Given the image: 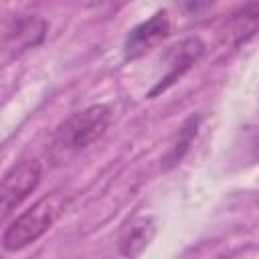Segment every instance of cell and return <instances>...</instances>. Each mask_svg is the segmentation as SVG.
Segmentation results:
<instances>
[{
	"label": "cell",
	"mask_w": 259,
	"mask_h": 259,
	"mask_svg": "<svg viewBox=\"0 0 259 259\" xmlns=\"http://www.w3.org/2000/svg\"><path fill=\"white\" fill-rule=\"evenodd\" d=\"M111 123V107L97 103L69 115L53 136V148L61 154H73L97 142Z\"/></svg>",
	"instance_id": "obj_2"
},
{
	"label": "cell",
	"mask_w": 259,
	"mask_h": 259,
	"mask_svg": "<svg viewBox=\"0 0 259 259\" xmlns=\"http://www.w3.org/2000/svg\"><path fill=\"white\" fill-rule=\"evenodd\" d=\"M156 235V223L152 217H140L134 219L119 237V253L125 257L140 255L154 239Z\"/></svg>",
	"instance_id": "obj_8"
},
{
	"label": "cell",
	"mask_w": 259,
	"mask_h": 259,
	"mask_svg": "<svg viewBox=\"0 0 259 259\" xmlns=\"http://www.w3.org/2000/svg\"><path fill=\"white\" fill-rule=\"evenodd\" d=\"M42 176L40 162L36 158H26L10 166L2 178L0 184V210L2 219H8V214L20 206L38 186Z\"/></svg>",
	"instance_id": "obj_3"
},
{
	"label": "cell",
	"mask_w": 259,
	"mask_h": 259,
	"mask_svg": "<svg viewBox=\"0 0 259 259\" xmlns=\"http://www.w3.org/2000/svg\"><path fill=\"white\" fill-rule=\"evenodd\" d=\"M196 127H198V117H194V115L188 117L186 123L182 125V130L178 132V138H176V142L172 144L168 156H166V164H168V166L180 162L182 156L188 152V148H190V144H192V140H194V136H196Z\"/></svg>",
	"instance_id": "obj_9"
},
{
	"label": "cell",
	"mask_w": 259,
	"mask_h": 259,
	"mask_svg": "<svg viewBox=\"0 0 259 259\" xmlns=\"http://www.w3.org/2000/svg\"><path fill=\"white\" fill-rule=\"evenodd\" d=\"M182 4H184V8H186V12L198 14V12L206 10L208 6H212L214 0H182Z\"/></svg>",
	"instance_id": "obj_10"
},
{
	"label": "cell",
	"mask_w": 259,
	"mask_h": 259,
	"mask_svg": "<svg viewBox=\"0 0 259 259\" xmlns=\"http://www.w3.org/2000/svg\"><path fill=\"white\" fill-rule=\"evenodd\" d=\"M103 2H107V0H85L87 6H97V4H103Z\"/></svg>",
	"instance_id": "obj_11"
},
{
	"label": "cell",
	"mask_w": 259,
	"mask_h": 259,
	"mask_svg": "<svg viewBox=\"0 0 259 259\" xmlns=\"http://www.w3.org/2000/svg\"><path fill=\"white\" fill-rule=\"evenodd\" d=\"M168 34H170V18L164 10H160L130 30L123 42V57L130 61L138 59L148 51H152L156 45H160Z\"/></svg>",
	"instance_id": "obj_5"
},
{
	"label": "cell",
	"mask_w": 259,
	"mask_h": 259,
	"mask_svg": "<svg viewBox=\"0 0 259 259\" xmlns=\"http://www.w3.org/2000/svg\"><path fill=\"white\" fill-rule=\"evenodd\" d=\"M204 53V45L200 38L192 36V38H186L182 40L180 45H176L170 53V67H168V73L164 75V79L150 91V97L158 95L160 91L168 89L178 77H182V73H186Z\"/></svg>",
	"instance_id": "obj_6"
},
{
	"label": "cell",
	"mask_w": 259,
	"mask_h": 259,
	"mask_svg": "<svg viewBox=\"0 0 259 259\" xmlns=\"http://www.w3.org/2000/svg\"><path fill=\"white\" fill-rule=\"evenodd\" d=\"M69 198L63 192H51L20 212L2 233L4 251H20L38 241L61 217Z\"/></svg>",
	"instance_id": "obj_1"
},
{
	"label": "cell",
	"mask_w": 259,
	"mask_h": 259,
	"mask_svg": "<svg viewBox=\"0 0 259 259\" xmlns=\"http://www.w3.org/2000/svg\"><path fill=\"white\" fill-rule=\"evenodd\" d=\"M257 32H259V0H251L231 14L227 24V34L233 47H241L249 42Z\"/></svg>",
	"instance_id": "obj_7"
},
{
	"label": "cell",
	"mask_w": 259,
	"mask_h": 259,
	"mask_svg": "<svg viewBox=\"0 0 259 259\" xmlns=\"http://www.w3.org/2000/svg\"><path fill=\"white\" fill-rule=\"evenodd\" d=\"M45 34H47L45 18H40L36 14L14 18L4 30V42H2L4 59L18 57L20 53H24L28 49H34L36 45L42 42Z\"/></svg>",
	"instance_id": "obj_4"
}]
</instances>
